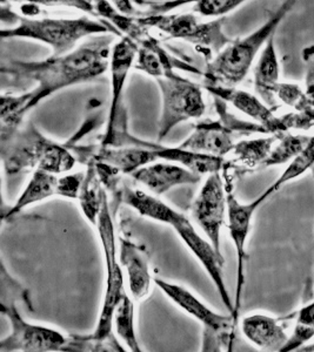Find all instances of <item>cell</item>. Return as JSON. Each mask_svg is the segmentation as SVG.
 I'll list each match as a JSON object with an SVG mask.
<instances>
[{
    "instance_id": "cell-31",
    "label": "cell",
    "mask_w": 314,
    "mask_h": 352,
    "mask_svg": "<svg viewBox=\"0 0 314 352\" xmlns=\"http://www.w3.org/2000/svg\"><path fill=\"white\" fill-rule=\"evenodd\" d=\"M111 4L117 8L118 11H121L124 14L127 16H132L134 12V8H133L132 0H109Z\"/></svg>"
},
{
    "instance_id": "cell-21",
    "label": "cell",
    "mask_w": 314,
    "mask_h": 352,
    "mask_svg": "<svg viewBox=\"0 0 314 352\" xmlns=\"http://www.w3.org/2000/svg\"><path fill=\"white\" fill-rule=\"evenodd\" d=\"M254 89L259 98L267 106L277 109V98L274 96L275 87L278 86L280 78V64L278 54L275 51L274 36L267 41L265 47L262 48L258 63L254 67Z\"/></svg>"
},
{
    "instance_id": "cell-25",
    "label": "cell",
    "mask_w": 314,
    "mask_h": 352,
    "mask_svg": "<svg viewBox=\"0 0 314 352\" xmlns=\"http://www.w3.org/2000/svg\"><path fill=\"white\" fill-rule=\"evenodd\" d=\"M275 136L277 142L274 144L270 156L262 164V169L290 164L306 147L311 138L300 134H292L291 132L282 133Z\"/></svg>"
},
{
    "instance_id": "cell-30",
    "label": "cell",
    "mask_w": 314,
    "mask_h": 352,
    "mask_svg": "<svg viewBox=\"0 0 314 352\" xmlns=\"http://www.w3.org/2000/svg\"><path fill=\"white\" fill-rule=\"evenodd\" d=\"M314 337V327L295 323L292 335L289 336L282 352L299 351Z\"/></svg>"
},
{
    "instance_id": "cell-19",
    "label": "cell",
    "mask_w": 314,
    "mask_h": 352,
    "mask_svg": "<svg viewBox=\"0 0 314 352\" xmlns=\"http://www.w3.org/2000/svg\"><path fill=\"white\" fill-rule=\"evenodd\" d=\"M282 320L266 314H252L242 320V331L246 340L262 351H280L289 340Z\"/></svg>"
},
{
    "instance_id": "cell-8",
    "label": "cell",
    "mask_w": 314,
    "mask_h": 352,
    "mask_svg": "<svg viewBox=\"0 0 314 352\" xmlns=\"http://www.w3.org/2000/svg\"><path fill=\"white\" fill-rule=\"evenodd\" d=\"M154 285L172 303L193 317L204 327V351H219L222 346L231 348L233 329L237 327L232 314L229 316L216 312L202 302L193 292L182 285L154 277Z\"/></svg>"
},
{
    "instance_id": "cell-6",
    "label": "cell",
    "mask_w": 314,
    "mask_h": 352,
    "mask_svg": "<svg viewBox=\"0 0 314 352\" xmlns=\"http://www.w3.org/2000/svg\"><path fill=\"white\" fill-rule=\"evenodd\" d=\"M96 229L99 234V240L104 250L107 276H106L104 300H103L101 314L98 317L96 330L89 335V337L103 343L119 344L117 343V338L113 335V315L125 290H124V275L121 270L119 257L117 256L112 214L109 209L106 192H104L103 195V204H101V212L98 215Z\"/></svg>"
},
{
    "instance_id": "cell-14",
    "label": "cell",
    "mask_w": 314,
    "mask_h": 352,
    "mask_svg": "<svg viewBox=\"0 0 314 352\" xmlns=\"http://www.w3.org/2000/svg\"><path fill=\"white\" fill-rule=\"evenodd\" d=\"M174 229L177 232L178 236L180 237V240L189 248V252H192L194 257L199 261V263L202 264L206 274L213 282L214 287L217 289L225 308L233 316L234 300L231 298L230 292L227 290L225 280H224L222 268L225 265V258L222 256V252H218L213 244L211 243L207 239H204L202 235H199L189 220L179 224Z\"/></svg>"
},
{
    "instance_id": "cell-15",
    "label": "cell",
    "mask_w": 314,
    "mask_h": 352,
    "mask_svg": "<svg viewBox=\"0 0 314 352\" xmlns=\"http://www.w3.org/2000/svg\"><path fill=\"white\" fill-rule=\"evenodd\" d=\"M133 179L154 192V195H164L178 186L197 184L202 176L180 164L154 162L133 173Z\"/></svg>"
},
{
    "instance_id": "cell-18",
    "label": "cell",
    "mask_w": 314,
    "mask_h": 352,
    "mask_svg": "<svg viewBox=\"0 0 314 352\" xmlns=\"http://www.w3.org/2000/svg\"><path fill=\"white\" fill-rule=\"evenodd\" d=\"M204 87L211 96L232 104L234 109L244 113L254 122L262 124L267 134L273 135L274 124L277 120V116H274L275 109L267 106L260 98L237 87L216 85H204Z\"/></svg>"
},
{
    "instance_id": "cell-16",
    "label": "cell",
    "mask_w": 314,
    "mask_h": 352,
    "mask_svg": "<svg viewBox=\"0 0 314 352\" xmlns=\"http://www.w3.org/2000/svg\"><path fill=\"white\" fill-rule=\"evenodd\" d=\"M119 262L125 269L129 294L136 302L147 298L151 292L152 275L149 269V254L145 248L129 239H119Z\"/></svg>"
},
{
    "instance_id": "cell-17",
    "label": "cell",
    "mask_w": 314,
    "mask_h": 352,
    "mask_svg": "<svg viewBox=\"0 0 314 352\" xmlns=\"http://www.w3.org/2000/svg\"><path fill=\"white\" fill-rule=\"evenodd\" d=\"M233 129L222 119L204 121L194 127L193 132L179 147L189 152L202 153L207 155L225 159L234 147Z\"/></svg>"
},
{
    "instance_id": "cell-7",
    "label": "cell",
    "mask_w": 314,
    "mask_h": 352,
    "mask_svg": "<svg viewBox=\"0 0 314 352\" xmlns=\"http://www.w3.org/2000/svg\"><path fill=\"white\" fill-rule=\"evenodd\" d=\"M161 94V114L157 142L165 139L178 124L200 119L206 112L202 87L179 76L174 68L154 79Z\"/></svg>"
},
{
    "instance_id": "cell-12",
    "label": "cell",
    "mask_w": 314,
    "mask_h": 352,
    "mask_svg": "<svg viewBox=\"0 0 314 352\" xmlns=\"http://www.w3.org/2000/svg\"><path fill=\"white\" fill-rule=\"evenodd\" d=\"M266 200L267 199L262 194L255 200L251 201L250 204H242L227 189V229L237 254V285L233 311L236 323H238L240 314L242 292L245 288V264L247 258L246 242L252 228L254 214Z\"/></svg>"
},
{
    "instance_id": "cell-23",
    "label": "cell",
    "mask_w": 314,
    "mask_h": 352,
    "mask_svg": "<svg viewBox=\"0 0 314 352\" xmlns=\"http://www.w3.org/2000/svg\"><path fill=\"white\" fill-rule=\"evenodd\" d=\"M277 136L270 135L251 140H242L234 144L232 154L233 164H240L245 169H262V164L270 156Z\"/></svg>"
},
{
    "instance_id": "cell-20",
    "label": "cell",
    "mask_w": 314,
    "mask_h": 352,
    "mask_svg": "<svg viewBox=\"0 0 314 352\" xmlns=\"http://www.w3.org/2000/svg\"><path fill=\"white\" fill-rule=\"evenodd\" d=\"M119 197L123 204L134 209L140 217L167 224L172 228H176L179 224L189 220L184 214L178 212L177 209L172 208L164 201L154 195H149L140 189L124 187L121 190Z\"/></svg>"
},
{
    "instance_id": "cell-22",
    "label": "cell",
    "mask_w": 314,
    "mask_h": 352,
    "mask_svg": "<svg viewBox=\"0 0 314 352\" xmlns=\"http://www.w3.org/2000/svg\"><path fill=\"white\" fill-rule=\"evenodd\" d=\"M249 0H165L163 3H146L149 13H169L172 10L192 4V12L206 18H222L232 12Z\"/></svg>"
},
{
    "instance_id": "cell-13",
    "label": "cell",
    "mask_w": 314,
    "mask_h": 352,
    "mask_svg": "<svg viewBox=\"0 0 314 352\" xmlns=\"http://www.w3.org/2000/svg\"><path fill=\"white\" fill-rule=\"evenodd\" d=\"M137 53L138 45L127 36H121L113 45L109 68L111 73V104L103 139L107 138L118 121L126 116L123 104V94L129 71L134 67Z\"/></svg>"
},
{
    "instance_id": "cell-2",
    "label": "cell",
    "mask_w": 314,
    "mask_h": 352,
    "mask_svg": "<svg viewBox=\"0 0 314 352\" xmlns=\"http://www.w3.org/2000/svg\"><path fill=\"white\" fill-rule=\"evenodd\" d=\"M1 14L17 21L16 26L3 28L0 36L3 39H28L38 41L52 50V56H64L72 52L81 41L91 36L114 34L121 38V33L109 21L92 19L89 16L79 18H41L19 16L3 6Z\"/></svg>"
},
{
    "instance_id": "cell-9",
    "label": "cell",
    "mask_w": 314,
    "mask_h": 352,
    "mask_svg": "<svg viewBox=\"0 0 314 352\" xmlns=\"http://www.w3.org/2000/svg\"><path fill=\"white\" fill-rule=\"evenodd\" d=\"M1 312L10 320L11 333L0 340V351H64L69 337L56 329L26 322L17 310L14 302L1 303Z\"/></svg>"
},
{
    "instance_id": "cell-33",
    "label": "cell",
    "mask_w": 314,
    "mask_h": 352,
    "mask_svg": "<svg viewBox=\"0 0 314 352\" xmlns=\"http://www.w3.org/2000/svg\"><path fill=\"white\" fill-rule=\"evenodd\" d=\"M311 170H312V175L314 176V167H313V168L311 169Z\"/></svg>"
},
{
    "instance_id": "cell-4",
    "label": "cell",
    "mask_w": 314,
    "mask_h": 352,
    "mask_svg": "<svg viewBox=\"0 0 314 352\" xmlns=\"http://www.w3.org/2000/svg\"><path fill=\"white\" fill-rule=\"evenodd\" d=\"M295 4L297 0H284L260 28L247 36L231 41L206 65L205 72H202L204 85L237 87L250 72L258 53L274 36L279 25Z\"/></svg>"
},
{
    "instance_id": "cell-3",
    "label": "cell",
    "mask_w": 314,
    "mask_h": 352,
    "mask_svg": "<svg viewBox=\"0 0 314 352\" xmlns=\"http://www.w3.org/2000/svg\"><path fill=\"white\" fill-rule=\"evenodd\" d=\"M0 144L1 160L8 175L36 169L65 174L77 164V157L67 144L51 140L33 122L23 129H1Z\"/></svg>"
},
{
    "instance_id": "cell-5",
    "label": "cell",
    "mask_w": 314,
    "mask_h": 352,
    "mask_svg": "<svg viewBox=\"0 0 314 352\" xmlns=\"http://www.w3.org/2000/svg\"><path fill=\"white\" fill-rule=\"evenodd\" d=\"M137 21L146 28H154L169 38L193 45L209 61L233 41L224 31L225 16L202 21L194 12L147 13Z\"/></svg>"
},
{
    "instance_id": "cell-28",
    "label": "cell",
    "mask_w": 314,
    "mask_h": 352,
    "mask_svg": "<svg viewBox=\"0 0 314 352\" xmlns=\"http://www.w3.org/2000/svg\"><path fill=\"white\" fill-rule=\"evenodd\" d=\"M274 96L277 100L293 109L295 112H302L306 106L305 92L298 84L279 82L274 91Z\"/></svg>"
},
{
    "instance_id": "cell-32",
    "label": "cell",
    "mask_w": 314,
    "mask_h": 352,
    "mask_svg": "<svg viewBox=\"0 0 314 352\" xmlns=\"http://www.w3.org/2000/svg\"><path fill=\"white\" fill-rule=\"evenodd\" d=\"M299 351H314V344L312 345H304Z\"/></svg>"
},
{
    "instance_id": "cell-11",
    "label": "cell",
    "mask_w": 314,
    "mask_h": 352,
    "mask_svg": "<svg viewBox=\"0 0 314 352\" xmlns=\"http://www.w3.org/2000/svg\"><path fill=\"white\" fill-rule=\"evenodd\" d=\"M227 187L220 173L207 175L202 188L192 204L191 215L206 239L213 244L218 252L220 249L222 229L227 220Z\"/></svg>"
},
{
    "instance_id": "cell-26",
    "label": "cell",
    "mask_w": 314,
    "mask_h": 352,
    "mask_svg": "<svg viewBox=\"0 0 314 352\" xmlns=\"http://www.w3.org/2000/svg\"><path fill=\"white\" fill-rule=\"evenodd\" d=\"M314 167V135L311 136L310 140L307 142L306 147L304 148L300 154H299L292 162L289 164L286 169L282 172V175L279 176L273 184H271L265 192H262V195L269 199L271 195H273L274 192H278L284 187L285 184H289L291 181L297 180L299 176L308 172Z\"/></svg>"
},
{
    "instance_id": "cell-24",
    "label": "cell",
    "mask_w": 314,
    "mask_h": 352,
    "mask_svg": "<svg viewBox=\"0 0 314 352\" xmlns=\"http://www.w3.org/2000/svg\"><path fill=\"white\" fill-rule=\"evenodd\" d=\"M113 330L119 340L129 348V351L140 352L136 323H134V303L131 297L124 292L113 315Z\"/></svg>"
},
{
    "instance_id": "cell-1",
    "label": "cell",
    "mask_w": 314,
    "mask_h": 352,
    "mask_svg": "<svg viewBox=\"0 0 314 352\" xmlns=\"http://www.w3.org/2000/svg\"><path fill=\"white\" fill-rule=\"evenodd\" d=\"M114 36H91L64 56H51L44 60H13L3 65V74L33 81L36 86L19 96H1V129L21 127L26 114L41 101L65 88L96 80L107 72Z\"/></svg>"
},
{
    "instance_id": "cell-10",
    "label": "cell",
    "mask_w": 314,
    "mask_h": 352,
    "mask_svg": "<svg viewBox=\"0 0 314 352\" xmlns=\"http://www.w3.org/2000/svg\"><path fill=\"white\" fill-rule=\"evenodd\" d=\"M85 175L86 173L84 172L56 174L36 169L14 204L8 212H3V220H11L30 206L49 200L51 197L78 200Z\"/></svg>"
},
{
    "instance_id": "cell-29",
    "label": "cell",
    "mask_w": 314,
    "mask_h": 352,
    "mask_svg": "<svg viewBox=\"0 0 314 352\" xmlns=\"http://www.w3.org/2000/svg\"><path fill=\"white\" fill-rule=\"evenodd\" d=\"M17 1H24L26 4L36 5L38 8L39 6H46V8L64 6V8H76L91 16H97L92 0H17Z\"/></svg>"
},
{
    "instance_id": "cell-27",
    "label": "cell",
    "mask_w": 314,
    "mask_h": 352,
    "mask_svg": "<svg viewBox=\"0 0 314 352\" xmlns=\"http://www.w3.org/2000/svg\"><path fill=\"white\" fill-rule=\"evenodd\" d=\"M302 61L306 67L305 72V96L306 106L302 111V114L310 119L314 124V45H310L302 50Z\"/></svg>"
}]
</instances>
